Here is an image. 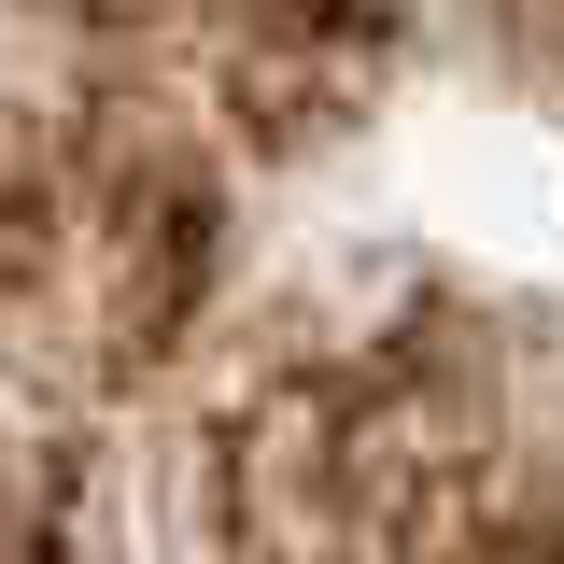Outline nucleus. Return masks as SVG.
<instances>
[{
	"label": "nucleus",
	"instance_id": "nucleus-1",
	"mask_svg": "<svg viewBox=\"0 0 564 564\" xmlns=\"http://www.w3.org/2000/svg\"><path fill=\"white\" fill-rule=\"evenodd\" d=\"M0 564H564V0H0Z\"/></svg>",
	"mask_w": 564,
	"mask_h": 564
}]
</instances>
